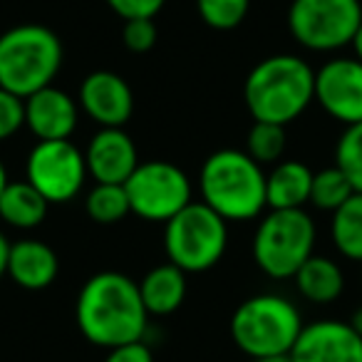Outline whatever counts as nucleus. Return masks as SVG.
I'll use <instances>...</instances> for the list:
<instances>
[{
	"label": "nucleus",
	"mask_w": 362,
	"mask_h": 362,
	"mask_svg": "<svg viewBox=\"0 0 362 362\" xmlns=\"http://www.w3.org/2000/svg\"><path fill=\"white\" fill-rule=\"evenodd\" d=\"M335 166L350 179L352 189L362 194V122L345 127L335 146Z\"/></svg>",
	"instance_id": "obj_25"
},
{
	"label": "nucleus",
	"mask_w": 362,
	"mask_h": 362,
	"mask_svg": "<svg viewBox=\"0 0 362 362\" xmlns=\"http://www.w3.org/2000/svg\"><path fill=\"white\" fill-rule=\"evenodd\" d=\"M25 124V105L23 97L0 87V141L16 134Z\"/></svg>",
	"instance_id": "obj_28"
},
{
	"label": "nucleus",
	"mask_w": 362,
	"mask_h": 362,
	"mask_svg": "<svg viewBox=\"0 0 362 362\" xmlns=\"http://www.w3.org/2000/svg\"><path fill=\"white\" fill-rule=\"evenodd\" d=\"M253 362H293L291 360V352L288 355H268V357H256Z\"/></svg>",
	"instance_id": "obj_34"
},
{
	"label": "nucleus",
	"mask_w": 362,
	"mask_h": 362,
	"mask_svg": "<svg viewBox=\"0 0 362 362\" xmlns=\"http://www.w3.org/2000/svg\"><path fill=\"white\" fill-rule=\"evenodd\" d=\"M315 223L303 209H271L253 236V261L271 278H293L313 256Z\"/></svg>",
	"instance_id": "obj_7"
},
{
	"label": "nucleus",
	"mask_w": 362,
	"mask_h": 362,
	"mask_svg": "<svg viewBox=\"0 0 362 362\" xmlns=\"http://www.w3.org/2000/svg\"><path fill=\"white\" fill-rule=\"evenodd\" d=\"M355 194L350 179L342 174L337 166L322 169L313 174V187H310V204L320 211H337L347 199Z\"/></svg>",
	"instance_id": "obj_23"
},
{
	"label": "nucleus",
	"mask_w": 362,
	"mask_h": 362,
	"mask_svg": "<svg viewBox=\"0 0 362 362\" xmlns=\"http://www.w3.org/2000/svg\"><path fill=\"white\" fill-rule=\"evenodd\" d=\"M332 246L347 261L362 263V194L355 192L337 211H332L330 221Z\"/></svg>",
	"instance_id": "obj_21"
},
{
	"label": "nucleus",
	"mask_w": 362,
	"mask_h": 362,
	"mask_svg": "<svg viewBox=\"0 0 362 362\" xmlns=\"http://www.w3.org/2000/svg\"><path fill=\"white\" fill-rule=\"evenodd\" d=\"M202 199L226 221H251L266 209V174L246 151H214L199 176Z\"/></svg>",
	"instance_id": "obj_3"
},
{
	"label": "nucleus",
	"mask_w": 362,
	"mask_h": 362,
	"mask_svg": "<svg viewBox=\"0 0 362 362\" xmlns=\"http://www.w3.org/2000/svg\"><path fill=\"white\" fill-rule=\"evenodd\" d=\"M303 330L296 303L276 293H261L233 310L231 340L248 357L288 355Z\"/></svg>",
	"instance_id": "obj_5"
},
{
	"label": "nucleus",
	"mask_w": 362,
	"mask_h": 362,
	"mask_svg": "<svg viewBox=\"0 0 362 362\" xmlns=\"http://www.w3.org/2000/svg\"><path fill=\"white\" fill-rule=\"evenodd\" d=\"M286 151V127L271 122H256L248 132V151L258 164H276Z\"/></svg>",
	"instance_id": "obj_24"
},
{
	"label": "nucleus",
	"mask_w": 362,
	"mask_h": 362,
	"mask_svg": "<svg viewBox=\"0 0 362 362\" xmlns=\"http://www.w3.org/2000/svg\"><path fill=\"white\" fill-rule=\"evenodd\" d=\"M293 281H296L298 293L317 305L337 300L345 291V273L340 271V266L325 256H315V253L298 268Z\"/></svg>",
	"instance_id": "obj_19"
},
{
	"label": "nucleus",
	"mask_w": 362,
	"mask_h": 362,
	"mask_svg": "<svg viewBox=\"0 0 362 362\" xmlns=\"http://www.w3.org/2000/svg\"><path fill=\"white\" fill-rule=\"evenodd\" d=\"M132 214L144 221L166 223L192 204V181L171 161H141L124 181Z\"/></svg>",
	"instance_id": "obj_9"
},
{
	"label": "nucleus",
	"mask_w": 362,
	"mask_h": 362,
	"mask_svg": "<svg viewBox=\"0 0 362 362\" xmlns=\"http://www.w3.org/2000/svg\"><path fill=\"white\" fill-rule=\"evenodd\" d=\"M25 124L40 141L70 139L77 127V102L57 87H42L23 100Z\"/></svg>",
	"instance_id": "obj_15"
},
{
	"label": "nucleus",
	"mask_w": 362,
	"mask_h": 362,
	"mask_svg": "<svg viewBox=\"0 0 362 362\" xmlns=\"http://www.w3.org/2000/svg\"><path fill=\"white\" fill-rule=\"evenodd\" d=\"M47 206L40 192L30 181H8L3 194H0V218L13 228H35L45 221Z\"/></svg>",
	"instance_id": "obj_20"
},
{
	"label": "nucleus",
	"mask_w": 362,
	"mask_h": 362,
	"mask_svg": "<svg viewBox=\"0 0 362 362\" xmlns=\"http://www.w3.org/2000/svg\"><path fill=\"white\" fill-rule=\"evenodd\" d=\"M243 97L256 122L286 127L315 100V72L298 55L266 57L246 77Z\"/></svg>",
	"instance_id": "obj_2"
},
{
	"label": "nucleus",
	"mask_w": 362,
	"mask_h": 362,
	"mask_svg": "<svg viewBox=\"0 0 362 362\" xmlns=\"http://www.w3.org/2000/svg\"><path fill=\"white\" fill-rule=\"evenodd\" d=\"M80 332L97 347H119L141 340L146 332V313L139 283L117 271H102L82 286L75 305Z\"/></svg>",
	"instance_id": "obj_1"
},
{
	"label": "nucleus",
	"mask_w": 362,
	"mask_h": 362,
	"mask_svg": "<svg viewBox=\"0 0 362 362\" xmlns=\"http://www.w3.org/2000/svg\"><path fill=\"white\" fill-rule=\"evenodd\" d=\"M360 23V0H293L288 11L291 35L315 52H332L350 45Z\"/></svg>",
	"instance_id": "obj_8"
},
{
	"label": "nucleus",
	"mask_w": 362,
	"mask_h": 362,
	"mask_svg": "<svg viewBox=\"0 0 362 362\" xmlns=\"http://www.w3.org/2000/svg\"><path fill=\"white\" fill-rule=\"evenodd\" d=\"M226 218L204 202H192L166 221L164 248L169 263L184 273H204L223 258L228 246Z\"/></svg>",
	"instance_id": "obj_6"
},
{
	"label": "nucleus",
	"mask_w": 362,
	"mask_h": 362,
	"mask_svg": "<svg viewBox=\"0 0 362 362\" xmlns=\"http://www.w3.org/2000/svg\"><path fill=\"white\" fill-rule=\"evenodd\" d=\"M80 107L100 127H124L134 112V95L124 77L97 70L82 80Z\"/></svg>",
	"instance_id": "obj_13"
},
{
	"label": "nucleus",
	"mask_w": 362,
	"mask_h": 362,
	"mask_svg": "<svg viewBox=\"0 0 362 362\" xmlns=\"http://www.w3.org/2000/svg\"><path fill=\"white\" fill-rule=\"evenodd\" d=\"M139 293L149 315H169L187 298V273L174 263L156 266L141 278Z\"/></svg>",
	"instance_id": "obj_17"
},
{
	"label": "nucleus",
	"mask_w": 362,
	"mask_h": 362,
	"mask_svg": "<svg viewBox=\"0 0 362 362\" xmlns=\"http://www.w3.org/2000/svg\"><path fill=\"white\" fill-rule=\"evenodd\" d=\"M62 42L50 28L23 23L0 35V87L18 97L50 87L62 67Z\"/></svg>",
	"instance_id": "obj_4"
},
{
	"label": "nucleus",
	"mask_w": 362,
	"mask_h": 362,
	"mask_svg": "<svg viewBox=\"0 0 362 362\" xmlns=\"http://www.w3.org/2000/svg\"><path fill=\"white\" fill-rule=\"evenodd\" d=\"M315 100L345 127L362 122V62L335 57L315 72Z\"/></svg>",
	"instance_id": "obj_11"
},
{
	"label": "nucleus",
	"mask_w": 362,
	"mask_h": 362,
	"mask_svg": "<svg viewBox=\"0 0 362 362\" xmlns=\"http://www.w3.org/2000/svg\"><path fill=\"white\" fill-rule=\"evenodd\" d=\"M347 322H350V325H352V330H355L357 335L362 337V308H360V310H355V313H352V317H350V320H347Z\"/></svg>",
	"instance_id": "obj_33"
},
{
	"label": "nucleus",
	"mask_w": 362,
	"mask_h": 362,
	"mask_svg": "<svg viewBox=\"0 0 362 362\" xmlns=\"http://www.w3.org/2000/svg\"><path fill=\"white\" fill-rule=\"evenodd\" d=\"M85 209L87 216L102 226L119 223L127 214H132L124 184H95V189L85 199Z\"/></svg>",
	"instance_id": "obj_22"
},
{
	"label": "nucleus",
	"mask_w": 362,
	"mask_h": 362,
	"mask_svg": "<svg viewBox=\"0 0 362 362\" xmlns=\"http://www.w3.org/2000/svg\"><path fill=\"white\" fill-rule=\"evenodd\" d=\"M105 362H154V355H151V350L144 342L136 340V342H127V345H119V347H112V350L107 352Z\"/></svg>",
	"instance_id": "obj_30"
},
{
	"label": "nucleus",
	"mask_w": 362,
	"mask_h": 362,
	"mask_svg": "<svg viewBox=\"0 0 362 362\" xmlns=\"http://www.w3.org/2000/svg\"><path fill=\"white\" fill-rule=\"evenodd\" d=\"M8 248H11V243H8L6 233L0 231V278L6 276V268H8Z\"/></svg>",
	"instance_id": "obj_31"
},
{
	"label": "nucleus",
	"mask_w": 362,
	"mask_h": 362,
	"mask_svg": "<svg viewBox=\"0 0 362 362\" xmlns=\"http://www.w3.org/2000/svg\"><path fill=\"white\" fill-rule=\"evenodd\" d=\"M8 184V171H6V164L0 161V194H3V189H6Z\"/></svg>",
	"instance_id": "obj_35"
},
{
	"label": "nucleus",
	"mask_w": 362,
	"mask_h": 362,
	"mask_svg": "<svg viewBox=\"0 0 362 362\" xmlns=\"http://www.w3.org/2000/svg\"><path fill=\"white\" fill-rule=\"evenodd\" d=\"M313 171L300 161H281L266 176V206L303 209L310 202Z\"/></svg>",
	"instance_id": "obj_18"
},
{
	"label": "nucleus",
	"mask_w": 362,
	"mask_h": 362,
	"mask_svg": "<svg viewBox=\"0 0 362 362\" xmlns=\"http://www.w3.org/2000/svg\"><path fill=\"white\" fill-rule=\"evenodd\" d=\"M85 164L97 184H124L139 164V156L122 127H102L87 144Z\"/></svg>",
	"instance_id": "obj_14"
},
{
	"label": "nucleus",
	"mask_w": 362,
	"mask_h": 362,
	"mask_svg": "<svg viewBox=\"0 0 362 362\" xmlns=\"http://www.w3.org/2000/svg\"><path fill=\"white\" fill-rule=\"evenodd\" d=\"M60 271L55 251L47 243L35 238H23L11 243L8 248V268L6 273L13 278V283L25 291H42L52 286Z\"/></svg>",
	"instance_id": "obj_16"
},
{
	"label": "nucleus",
	"mask_w": 362,
	"mask_h": 362,
	"mask_svg": "<svg viewBox=\"0 0 362 362\" xmlns=\"http://www.w3.org/2000/svg\"><path fill=\"white\" fill-rule=\"evenodd\" d=\"M352 50H355V55H357V60L362 62V23H360V28H357V33H355V37H352Z\"/></svg>",
	"instance_id": "obj_32"
},
{
	"label": "nucleus",
	"mask_w": 362,
	"mask_h": 362,
	"mask_svg": "<svg viewBox=\"0 0 362 362\" xmlns=\"http://www.w3.org/2000/svg\"><path fill=\"white\" fill-rule=\"evenodd\" d=\"M199 16L214 30H233L248 16L251 0H197Z\"/></svg>",
	"instance_id": "obj_26"
},
{
	"label": "nucleus",
	"mask_w": 362,
	"mask_h": 362,
	"mask_svg": "<svg viewBox=\"0 0 362 362\" xmlns=\"http://www.w3.org/2000/svg\"><path fill=\"white\" fill-rule=\"evenodd\" d=\"M156 30L154 18H134V21H124V28H122V40H124V47L132 52H149L156 42Z\"/></svg>",
	"instance_id": "obj_27"
},
{
	"label": "nucleus",
	"mask_w": 362,
	"mask_h": 362,
	"mask_svg": "<svg viewBox=\"0 0 362 362\" xmlns=\"http://www.w3.org/2000/svg\"><path fill=\"white\" fill-rule=\"evenodd\" d=\"M166 0H107V6L122 18V21H134V18H154L164 8Z\"/></svg>",
	"instance_id": "obj_29"
},
{
	"label": "nucleus",
	"mask_w": 362,
	"mask_h": 362,
	"mask_svg": "<svg viewBox=\"0 0 362 362\" xmlns=\"http://www.w3.org/2000/svg\"><path fill=\"white\" fill-rule=\"evenodd\" d=\"M25 174L47 204L72 202L87 179L85 154L70 139L37 141L28 156Z\"/></svg>",
	"instance_id": "obj_10"
},
{
	"label": "nucleus",
	"mask_w": 362,
	"mask_h": 362,
	"mask_svg": "<svg viewBox=\"0 0 362 362\" xmlns=\"http://www.w3.org/2000/svg\"><path fill=\"white\" fill-rule=\"evenodd\" d=\"M293 362H362V337L350 322L317 320L303 325L291 350Z\"/></svg>",
	"instance_id": "obj_12"
}]
</instances>
